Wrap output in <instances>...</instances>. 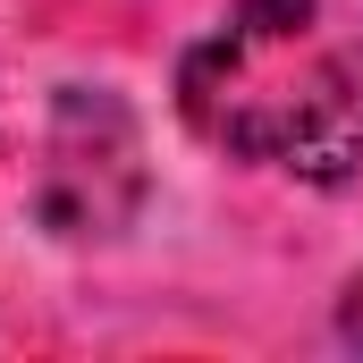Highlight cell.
<instances>
[{
    "instance_id": "1",
    "label": "cell",
    "mask_w": 363,
    "mask_h": 363,
    "mask_svg": "<svg viewBox=\"0 0 363 363\" xmlns=\"http://www.w3.org/2000/svg\"><path fill=\"white\" fill-rule=\"evenodd\" d=\"M178 101L211 144L313 186L363 169V34L321 0H237L228 26L186 51Z\"/></svg>"
},
{
    "instance_id": "2",
    "label": "cell",
    "mask_w": 363,
    "mask_h": 363,
    "mask_svg": "<svg viewBox=\"0 0 363 363\" xmlns=\"http://www.w3.org/2000/svg\"><path fill=\"white\" fill-rule=\"evenodd\" d=\"M338 330H347V347H363V279L347 287V304H338Z\"/></svg>"
}]
</instances>
